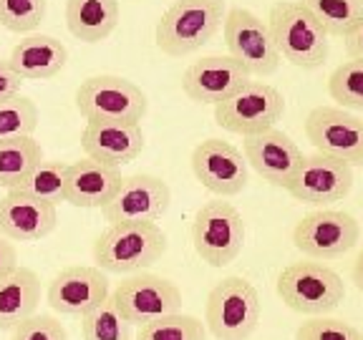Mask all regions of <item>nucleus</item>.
<instances>
[{
    "instance_id": "obj_1",
    "label": "nucleus",
    "mask_w": 363,
    "mask_h": 340,
    "mask_svg": "<svg viewBox=\"0 0 363 340\" xmlns=\"http://www.w3.org/2000/svg\"><path fill=\"white\" fill-rule=\"evenodd\" d=\"M167 252V232L157 222L108 225L94 242V262L104 272L134 275L157 265Z\"/></svg>"
},
{
    "instance_id": "obj_2",
    "label": "nucleus",
    "mask_w": 363,
    "mask_h": 340,
    "mask_svg": "<svg viewBox=\"0 0 363 340\" xmlns=\"http://www.w3.org/2000/svg\"><path fill=\"white\" fill-rule=\"evenodd\" d=\"M225 13V0H174L157 21V48L172 58L199 51L222 28Z\"/></svg>"
},
{
    "instance_id": "obj_3",
    "label": "nucleus",
    "mask_w": 363,
    "mask_h": 340,
    "mask_svg": "<svg viewBox=\"0 0 363 340\" xmlns=\"http://www.w3.org/2000/svg\"><path fill=\"white\" fill-rule=\"evenodd\" d=\"M272 43L280 58L298 68H320L328 61L330 43L323 26L301 0H280L267 16Z\"/></svg>"
},
{
    "instance_id": "obj_4",
    "label": "nucleus",
    "mask_w": 363,
    "mask_h": 340,
    "mask_svg": "<svg viewBox=\"0 0 363 340\" xmlns=\"http://www.w3.org/2000/svg\"><path fill=\"white\" fill-rule=\"evenodd\" d=\"M275 293L301 315H328L346 298V283L338 272L313 260L290 262L280 270Z\"/></svg>"
},
{
    "instance_id": "obj_5",
    "label": "nucleus",
    "mask_w": 363,
    "mask_h": 340,
    "mask_svg": "<svg viewBox=\"0 0 363 340\" xmlns=\"http://www.w3.org/2000/svg\"><path fill=\"white\" fill-rule=\"evenodd\" d=\"M260 295L240 275L220 280L207 295L204 325L217 340H247L260 323Z\"/></svg>"
},
{
    "instance_id": "obj_6",
    "label": "nucleus",
    "mask_w": 363,
    "mask_h": 340,
    "mask_svg": "<svg viewBox=\"0 0 363 340\" xmlns=\"http://www.w3.org/2000/svg\"><path fill=\"white\" fill-rule=\"evenodd\" d=\"M76 108L86 121H121L142 124L147 116V94L124 76L101 74L81 81L76 89Z\"/></svg>"
},
{
    "instance_id": "obj_7",
    "label": "nucleus",
    "mask_w": 363,
    "mask_h": 340,
    "mask_svg": "<svg viewBox=\"0 0 363 340\" xmlns=\"http://www.w3.org/2000/svg\"><path fill=\"white\" fill-rule=\"evenodd\" d=\"M245 234L247 227L240 210L222 202V197L204 202L192 220V247L210 267H225L238 260L245 247Z\"/></svg>"
},
{
    "instance_id": "obj_8",
    "label": "nucleus",
    "mask_w": 363,
    "mask_h": 340,
    "mask_svg": "<svg viewBox=\"0 0 363 340\" xmlns=\"http://www.w3.org/2000/svg\"><path fill=\"white\" fill-rule=\"evenodd\" d=\"M285 98L265 81H247L235 94L215 103V121L230 134L252 136L272 129L283 119Z\"/></svg>"
},
{
    "instance_id": "obj_9",
    "label": "nucleus",
    "mask_w": 363,
    "mask_h": 340,
    "mask_svg": "<svg viewBox=\"0 0 363 340\" xmlns=\"http://www.w3.org/2000/svg\"><path fill=\"white\" fill-rule=\"evenodd\" d=\"M222 35L230 56L247 68L250 76H272L280 68V53L272 43L267 21L242 6L225 13Z\"/></svg>"
},
{
    "instance_id": "obj_10",
    "label": "nucleus",
    "mask_w": 363,
    "mask_h": 340,
    "mask_svg": "<svg viewBox=\"0 0 363 340\" xmlns=\"http://www.w3.org/2000/svg\"><path fill=\"white\" fill-rule=\"evenodd\" d=\"M108 298L131 325L152 323L157 317L182 310V290L177 288V283L147 270L121 280Z\"/></svg>"
},
{
    "instance_id": "obj_11",
    "label": "nucleus",
    "mask_w": 363,
    "mask_h": 340,
    "mask_svg": "<svg viewBox=\"0 0 363 340\" xmlns=\"http://www.w3.org/2000/svg\"><path fill=\"white\" fill-rule=\"evenodd\" d=\"M361 225L340 210H318L303 217L293 230V244L311 260H335L356 247Z\"/></svg>"
},
{
    "instance_id": "obj_12",
    "label": "nucleus",
    "mask_w": 363,
    "mask_h": 340,
    "mask_svg": "<svg viewBox=\"0 0 363 340\" xmlns=\"http://www.w3.org/2000/svg\"><path fill=\"white\" fill-rule=\"evenodd\" d=\"M353 189V166L328 154H311L303 157L301 166L290 179L285 192L301 204L311 207H328L333 202L346 199Z\"/></svg>"
},
{
    "instance_id": "obj_13",
    "label": "nucleus",
    "mask_w": 363,
    "mask_h": 340,
    "mask_svg": "<svg viewBox=\"0 0 363 340\" xmlns=\"http://www.w3.org/2000/svg\"><path fill=\"white\" fill-rule=\"evenodd\" d=\"M306 139L315 152L348 166H363V119L340 106H315L306 119Z\"/></svg>"
},
{
    "instance_id": "obj_14",
    "label": "nucleus",
    "mask_w": 363,
    "mask_h": 340,
    "mask_svg": "<svg viewBox=\"0 0 363 340\" xmlns=\"http://www.w3.org/2000/svg\"><path fill=\"white\" fill-rule=\"evenodd\" d=\"M192 174L215 197H238L250 181V166L238 147L222 139H204L194 147Z\"/></svg>"
},
{
    "instance_id": "obj_15",
    "label": "nucleus",
    "mask_w": 363,
    "mask_h": 340,
    "mask_svg": "<svg viewBox=\"0 0 363 340\" xmlns=\"http://www.w3.org/2000/svg\"><path fill=\"white\" fill-rule=\"evenodd\" d=\"M172 204V189L154 174H131L121 179V187L111 197L101 215L108 225L121 222H157Z\"/></svg>"
},
{
    "instance_id": "obj_16",
    "label": "nucleus",
    "mask_w": 363,
    "mask_h": 340,
    "mask_svg": "<svg viewBox=\"0 0 363 340\" xmlns=\"http://www.w3.org/2000/svg\"><path fill=\"white\" fill-rule=\"evenodd\" d=\"M108 278L101 267L71 265L63 267L56 278L48 283L45 302L61 315L84 317L104 300H108Z\"/></svg>"
},
{
    "instance_id": "obj_17",
    "label": "nucleus",
    "mask_w": 363,
    "mask_h": 340,
    "mask_svg": "<svg viewBox=\"0 0 363 340\" xmlns=\"http://www.w3.org/2000/svg\"><path fill=\"white\" fill-rule=\"evenodd\" d=\"M242 154L247 159V166H252L267 184L280 189H288L290 179L295 176L303 157H306L301 147L275 126L260 131V134L245 136Z\"/></svg>"
},
{
    "instance_id": "obj_18",
    "label": "nucleus",
    "mask_w": 363,
    "mask_h": 340,
    "mask_svg": "<svg viewBox=\"0 0 363 340\" xmlns=\"http://www.w3.org/2000/svg\"><path fill=\"white\" fill-rule=\"evenodd\" d=\"M56 204L38 199L23 189H8L0 197V234L13 242H38L56 230Z\"/></svg>"
},
{
    "instance_id": "obj_19",
    "label": "nucleus",
    "mask_w": 363,
    "mask_h": 340,
    "mask_svg": "<svg viewBox=\"0 0 363 340\" xmlns=\"http://www.w3.org/2000/svg\"><path fill=\"white\" fill-rule=\"evenodd\" d=\"M250 81L247 68L233 56H204L189 63L182 76V91L194 103H220Z\"/></svg>"
},
{
    "instance_id": "obj_20",
    "label": "nucleus",
    "mask_w": 363,
    "mask_h": 340,
    "mask_svg": "<svg viewBox=\"0 0 363 340\" xmlns=\"http://www.w3.org/2000/svg\"><path fill=\"white\" fill-rule=\"evenodd\" d=\"M81 149L89 159L121 169L144 152L142 124L86 121V129L81 134Z\"/></svg>"
},
{
    "instance_id": "obj_21",
    "label": "nucleus",
    "mask_w": 363,
    "mask_h": 340,
    "mask_svg": "<svg viewBox=\"0 0 363 340\" xmlns=\"http://www.w3.org/2000/svg\"><path fill=\"white\" fill-rule=\"evenodd\" d=\"M121 179H124L121 169L84 157L68 164L66 202L81 210H101L121 187Z\"/></svg>"
},
{
    "instance_id": "obj_22",
    "label": "nucleus",
    "mask_w": 363,
    "mask_h": 340,
    "mask_svg": "<svg viewBox=\"0 0 363 340\" xmlns=\"http://www.w3.org/2000/svg\"><path fill=\"white\" fill-rule=\"evenodd\" d=\"M8 63L23 81H45L66 68L68 48L53 35H28L13 45Z\"/></svg>"
},
{
    "instance_id": "obj_23",
    "label": "nucleus",
    "mask_w": 363,
    "mask_h": 340,
    "mask_svg": "<svg viewBox=\"0 0 363 340\" xmlns=\"http://www.w3.org/2000/svg\"><path fill=\"white\" fill-rule=\"evenodd\" d=\"M40 302V278L30 267L16 265L0 275V330H13L35 315Z\"/></svg>"
},
{
    "instance_id": "obj_24",
    "label": "nucleus",
    "mask_w": 363,
    "mask_h": 340,
    "mask_svg": "<svg viewBox=\"0 0 363 340\" xmlns=\"http://www.w3.org/2000/svg\"><path fill=\"white\" fill-rule=\"evenodd\" d=\"M119 0H66V26L81 43H101L116 30Z\"/></svg>"
},
{
    "instance_id": "obj_25",
    "label": "nucleus",
    "mask_w": 363,
    "mask_h": 340,
    "mask_svg": "<svg viewBox=\"0 0 363 340\" xmlns=\"http://www.w3.org/2000/svg\"><path fill=\"white\" fill-rule=\"evenodd\" d=\"M43 162V149L33 136H16L0 142V189H16Z\"/></svg>"
},
{
    "instance_id": "obj_26",
    "label": "nucleus",
    "mask_w": 363,
    "mask_h": 340,
    "mask_svg": "<svg viewBox=\"0 0 363 340\" xmlns=\"http://www.w3.org/2000/svg\"><path fill=\"white\" fill-rule=\"evenodd\" d=\"M328 35H343L363 18V0H301Z\"/></svg>"
},
{
    "instance_id": "obj_27",
    "label": "nucleus",
    "mask_w": 363,
    "mask_h": 340,
    "mask_svg": "<svg viewBox=\"0 0 363 340\" xmlns=\"http://www.w3.org/2000/svg\"><path fill=\"white\" fill-rule=\"evenodd\" d=\"M66 174L68 164L63 162H38L16 189H23V192L58 207L61 202H66Z\"/></svg>"
},
{
    "instance_id": "obj_28",
    "label": "nucleus",
    "mask_w": 363,
    "mask_h": 340,
    "mask_svg": "<svg viewBox=\"0 0 363 340\" xmlns=\"http://www.w3.org/2000/svg\"><path fill=\"white\" fill-rule=\"evenodd\" d=\"M81 333H84V340H131L134 338V335H131V323H126L124 315H121V312L116 310V305L111 302V298L81 317Z\"/></svg>"
},
{
    "instance_id": "obj_29",
    "label": "nucleus",
    "mask_w": 363,
    "mask_h": 340,
    "mask_svg": "<svg viewBox=\"0 0 363 340\" xmlns=\"http://www.w3.org/2000/svg\"><path fill=\"white\" fill-rule=\"evenodd\" d=\"M207 330L204 323L194 315L172 312V315L157 317L152 323L139 325L136 340H204Z\"/></svg>"
},
{
    "instance_id": "obj_30",
    "label": "nucleus",
    "mask_w": 363,
    "mask_h": 340,
    "mask_svg": "<svg viewBox=\"0 0 363 340\" xmlns=\"http://www.w3.org/2000/svg\"><path fill=\"white\" fill-rule=\"evenodd\" d=\"M328 94L340 108L363 111V58L340 63L328 79Z\"/></svg>"
},
{
    "instance_id": "obj_31",
    "label": "nucleus",
    "mask_w": 363,
    "mask_h": 340,
    "mask_svg": "<svg viewBox=\"0 0 363 340\" xmlns=\"http://www.w3.org/2000/svg\"><path fill=\"white\" fill-rule=\"evenodd\" d=\"M38 129V106L28 96H13L0 103V142L16 136H33Z\"/></svg>"
},
{
    "instance_id": "obj_32",
    "label": "nucleus",
    "mask_w": 363,
    "mask_h": 340,
    "mask_svg": "<svg viewBox=\"0 0 363 340\" xmlns=\"http://www.w3.org/2000/svg\"><path fill=\"white\" fill-rule=\"evenodd\" d=\"M43 18L45 0H0V26L11 33H30Z\"/></svg>"
},
{
    "instance_id": "obj_33",
    "label": "nucleus",
    "mask_w": 363,
    "mask_h": 340,
    "mask_svg": "<svg viewBox=\"0 0 363 340\" xmlns=\"http://www.w3.org/2000/svg\"><path fill=\"white\" fill-rule=\"evenodd\" d=\"M295 340H363V333L338 317L313 315L295 330Z\"/></svg>"
},
{
    "instance_id": "obj_34",
    "label": "nucleus",
    "mask_w": 363,
    "mask_h": 340,
    "mask_svg": "<svg viewBox=\"0 0 363 340\" xmlns=\"http://www.w3.org/2000/svg\"><path fill=\"white\" fill-rule=\"evenodd\" d=\"M11 340H68L66 328L53 315H30L13 328Z\"/></svg>"
},
{
    "instance_id": "obj_35",
    "label": "nucleus",
    "mask_w": 363,
    "mask_h": 340,
    "mask_svg": "<svg viewBox=\"0 0 363 340\" xmlns=\"http://www.w3.org/2000/svg\"><path fill=\"white\" fill-rule=\"evenodd\" d=\"M23 79L11 68V63L0 58V103L21 94Z\"/></svg>"
},
{
    "instance_id": "obj_36",
    "label": "nucleus",
    "mask_w": 363,
    "mask_h": 340,
    "mask_svg": "<svg viewBox=\"0 0 363 340\" xmlns=\"http://www.w3.org/2000/svg\"><path fill=\"white\" fill-rule=\"evenodd\" d=\"M343 45H346L348 58H363V18L343 35Z\"/></svg>"
},
{
    "instance_id": "obj_37",
    "label": "nucleus",
    "mask_w": 363,
    "mask_h": 340,
    "mask_svg": "<svg viewBox=\"0 0 363 340\" xmlns=\"http://www.w3.org/2000/svg\"><path fill=\"white\" fill-rule=\"evenodd\" d=\"M18 265V249L13 244V239H8L6 234H0V275H6L8 270Z\"/></svg>"
},
{
    "instance_id": "obj_38",
    "label": "nucleus",
    "mask_w": 363,
    "mask_h": 340,
    "mask_svg": "<svg viewBox=\"0 0 363 340\" xmlns=\"http://www.w3.org/2000/svg\"><path fill=\"white\" fill-rule=\"evenodd\" d=\"M351 278H353V283H356V288L363 293V249H361V255L356 257V262H353Z\"/></svg>"
}]
</instances>
